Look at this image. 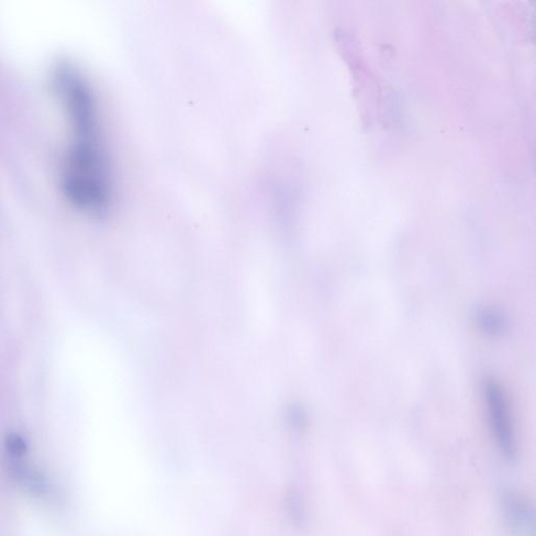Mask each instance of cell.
Instances as JSON below:
<instances>
[{
	"instance_id": "cell-1",
	"label": "cell",
	"mask_w": 536,
	"mask_h": 536,
	"mask_svg": "<svg viewBox=\"0 0 536 536\" xmlns=\"http://www.w3.org/2000/svg\"><path fill=\"white\" fill-rule=\"evenodd\" d=\"M485 398L489 413L490 425L500 451L506 459L513 460L517 455L515 433L510 421L507 401L497 383L487 381L485 383Z\"/></svg>"
},
{
	"instance_id": "cell-2",
	"label": "cell",
	"mask_w": 536,
	"mask_h": 536,
	"mask_svg": "<svg viewBox=\"0 0 536 536\" xmlns=\"http://www.w3.org/2000/svg\"><path fill=\"white\" fill-rule=\"evenodd\" d=\"M7 447L8 451L15 457L25 455L27 449V442L17 434H12L7 438Z\"/></svg>"
}]
</instances>
